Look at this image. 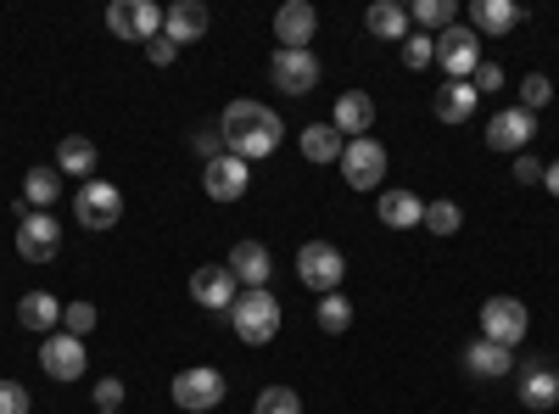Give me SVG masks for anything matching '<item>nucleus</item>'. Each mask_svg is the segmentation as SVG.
Instances as JSON below:
<instances>
[{
	"label": "nucleus",
	"mask_w": 559,
	"mask_h": 414,
	"mask_svg": "<svg viewBox=\"0 0 559 414\" xmlns=\"http://www.w3.org/2000/svg\"><path fill=\"white\" fill-rule=\"evenodd\" d=\"M376 213H381L386 229H414V224H426V202H419L414 191H381Z\"/></svg>",
	"instance_id": "obj_24"
},
{
	"label": "nucleus",
	"mask_w": 559,
	"mask_h": 414,
	"mask_svg": "<svg viewBox=\"0 0 559 414\" xmlns=\"http://www.w3.org/2000/svg\"><path fill=\"white\" fill-rule=\"evenodd\" d=\"M521 23H526L521 0H476V7H471V28L476 34H509V28H521Z\"/></svg>",
	"instance_id": "obj_23"
},
{
	"label": "nucleus",
	"mask_w": 559,
	"mask_h": 414,
	"mask_svg": "<svg viewBox=\"0 0 559 414\" xmlns=\"http://www.w3.org/2000/svg\"><path fill=\"white\" fill-rule=\"evenodd\" d=\"M39 370L51 376V381H79V376H84V342L68 336V331L45 336V347H39Z\"/></svg>",
	"instance_id": "obj_16"
},
{
	"label": "nucleus",
	"mask_w": 559,
	"mask_h": 414,
	"mask_svg": "<svg viewBox=\"0 0 559 414\" xmlns=\"http://www.w3.org/2000/svg\"><path fill=\"white\" fill-rule=\"evenodd\" d=\"M431 62H437V39L419 34V28H408V39H403V68L419 73V68H431Z\"/></svg>",
	"instance_id": "obj_33"
},
{
	"label": "nucleus",
	"mask_w": 559,
	"mask_h": 414,
	"mask_svg": "<svg viewBox=\"0 0 559 414\" xmlns=\"http://www.w3.org/2000/svg\"><path fill=\"white\" fill-rule=\"evenodd\" d=\"M515 186H543V163H537L532 152L515 157Z\"/></svg>",
	"instance_id": "obj_41"
},
{
	"label": "nucleus",
	"mask_w": 559,
	"mask_h": 414,
	"mask_svg": "<svg viewBox=\"0 0 559 414\" xmlns=\"http://www.w3.org/2000/svg\"><path fill=\"white\" fill-rule=\"evenodd\" d=\"M252 414H302V398L292 387H263L258 403H252Z\"/></svg>",
	"instance_id": "obj_34"
},
{
	"label": "nucleus",
	"mask_w": 559,
	"mask_h": 414,
	"mask_svg": "<svg viewBox=\"0 0 559 414\" xmlns=\"http://www.w3.org/2000/svg\"><path fill=\"white\" fill-rule=\"evenodd\" d=\"M515 387H521V403L537 409V414L559 403V370H554L548 358H521L515 364Z\"/></svg>",
	"instance_id": "obj_11"
},
{
	"label": "nucleus",
	"mask_w": 559,
	"mask_h": 414,
	"mask_svg": "<svg viewBox=\"0 0 559 414\" xmlns=\"http://www.w3.org/2000/svg\"><path fill=\"white\" fill-rule=\"evenodd\" d=\"M331 123H336L342 141H364V134L376 129V102H369V90H342Z\"/></svg>",
	"instance_id": "obj_17"
},
{
	"label": "nucleus",
	"mask_w": 559,
	"mask_h": 414,
	"mask_svg": "<svg viewBox=\"0 0 559 414\" xmlns=\"http://www.w3.org/2000/svg\"><path fill=\"white\" fill-rule=\"evenodd\" d=\"M419 28H437V34H448L453 23H459V7L453 0H414V12H408Z\"/></svg>",
	"instance_id": "obj_30"
},
{
	"label": "nucleus",
	"mask_w": 559,
	"mask_h": 414,
	"mask_svg": "<svg viewBox=\"0 0 559 414\" xmlns=\"http://www.w3.org/2000/svg\"><path fill=\"white\" fill-rule=\"evenodd\" d=\"M532 331V314L521 297H487L481 303V336L498 347H521V336Z\"/></svg>",
	"instance_id": "obj_8"
},
{
	"label": "nucleus",
	"mask_w": 559,
	"mask_h": 414,
	"mask_svg": "<svg viewBox=\"0 0 559 414\" xmlns=\"http://www.w3.org/2000/svg\"><path fill=\"white\" fill-rule=\"evenodd\" d=\"M313 28H319V12L308 7V0H286V7L274 12V39H280V51H308V45H313Z\"/></svg>",
	"instance_id": "obj_15"
},
{
	"label": "nucleus",
	"mask_w": 559,
	"mask_h": 414,
	"mask_svg": "<svg viewBox=\"0 0 559 414\" xmlns=\"http://www.w3.org/2000/svg\"><path fill=\"white\" fill-rule=\"evenodd\" d=\"M476 107H481V96H476L471 79H448V84L437 90V102H431V113H437L442 123H471Z\"/></svg>",
	"instance_id": "obj_21"
},
{
	"label": "nucleus",
	"mask_w": 559,
	"mask_h": 414,
	"mask_svg": "<svg viewBox=\"0 0 559 414\" xmlns=\"http://www.w3.org/2000/svg\"><path fill=\"white\" fill-rule=\"evenodd\" d=\"M96 414H123V409H96Z\"/></svg>",
	"instance_id": "obj_44"
},
{
	"label": "nucleus",
	"mask_w": 559,
	"mask_h": 414,
	"mask_svg": "<svg viewBox=\"0 0 559 414\" xmlns=\"http://www.w3.org/2000/svg\"><path fill=\"white\" fill-rule=\"evenodd\" d=\"M62 308L68 303H57L51 292H23L17 297V326L34 331V336H57L62 331Z\"/></svg>",
	"instance_id": "obj_19"
},
{
	"label": "nucleus",
	"mask_w": 559,
	"mask_h": 414,
	"mask_svg": "<svg viewBox=\"0 0 559 414\" xmlns=\"http://www.w3.org/2000/svg\"><path fill=\"white\" fill-rule=\"evenodd\" d=\"M313 319H319L324 336H342V331L353 326V303H347L342 292H331V297H319V314H313Z\"/></svg>",
	"instance_id": "obj_29"
},
{
	"label": "nucleus",
	"mask_w": 559,
	"mask_h": 414,
	"mask_svg": "<svg viewBox=\"0 0 559 414\" xmlns=\"http://www.w3.org/2000/svg\"><path fill=\"white\" fill-rule=\"evenodd\" d=\"M96 403H102V409H118V403H123V381H118V376H102V381H96Z\"/></svg>",
	"instance_id": "obj_42"
},
{
	"label": "nucleus",
	"mask_w": 559,
	"mask_h": 414,
	"mask_svg": "<svg viewBox=\"0 0 559 414\" xmlns=\"http://www.w3.org/2000/svg\"><path fill=\"white\" fill-rule=\"evenodd\" d=\"M96 141H84V134H68V141L57 146V174L68 179H96Z\"/></svg>",
	"instance_id": "obj_26"
},
{
	"label": "nucleus",
	"mask_w": 559,
	"mask_h": 414,
	"mask_svg": "<svg viewBox=\"0 0 559 414\" xmlns=\"http://www.w3.org/2000/svg\"><path fill=\"white\" fill-rule=\"evenodd\" d=\"M62 252V224L51 213H34L28 202H17V258L23 263H51Z\"/></svg>",
	"instance_id": "obj_4"
},
{
	"label": "nucleus",
	"mask_w": 559,
	"mask_h": 414,
	"mask_svg": "<svg viewBox=\"0 0 559 414\" xmlns=\"http://www.w3.org/2000/svg\"><path fill=\"white\" fill-rule=\"evenodd\" d=\"M532 134H537V118L526 107H503L492 123H487V146L492 152H509V157H521L532 146Z\"/></svg>",
	"instance_id": "obj_13"
},
{
	"label": "nucleus",
	"mask_w": 559,
	"mask_h": 414,
	"mask_svg": "<svg viewBox=\"0 0 559 414\" xmlns=\"http://www.w3.org/2000/svg\"><path fill=\"white\" fill-rule=\"evenodd\" d=\"M471 84H476V96H492V90H503V68L498 62H481Z\"/></svg>",
	"instance_id": "obj_40"
},
{
	"label": "nucleus",
	"mask_w": 559,
	"mask_h": 414,
	"mask_svg": "<svg viewBox=\"0 0 559 414\" xmlns=\"http://www.w3.org/2000/svg\"><path fill=\"white\" fill-rule=\"evenodd\" d=\"M28 387L23 381H0V414H28Z\"/></svg>",
	"instance_id": "obj_38"
},
{
	"label": "nucleus",
	"mask_w": 559,
	"mask_h": 414,
	"mask_svg": "<svg viewBox=\"0 0 559 414\" xmlns=\"http://www.w3.org/2000/svg\"><path fill=\"white\" fill-rule=\"evenodd\" d=\"M229 274H236V286L247 292H263L269 274H274V258L263 241H236V252H229Z\"/></svg>",
	"instance_id": "obj_20"
},
{
	"label": "nucleus",
	"mask_w": 559,
	"mask_h": 414,
	"mask_svg": "<svg viewBox=\"0 0 559 414\" xmlns=\"http://www.w3.org/2000/svg\"><path fill=\"white\" fill-rule=\"evenodd\" d=\"M297 281H302L313 297L342 292V281H347V258H342V247H331V241H302V252H297Z\"/></svg>",
	"instance_id": "obj_3"
},
{
	"label": "nucleus",
	"mask_w": 559,
	"mask_h": 414,
	"mask_svg": "<svg viewBox=\"0 0 559 414\" xmlns=\"http://www.w3.org/2000/svg\"><path fill=\"white\" fill-rule=\"evenodd\" d=\"M548 102H554V84H548V73H526V79H521V107L537 118Z\"/></svg>",
	"instance_id": "obj_37"
},
{
	"label": "nucleus",
	"mask_w": 559,
	"mask_h": 414,
	"mask_svg": "<svg viewBox=\"0 0 559 414\" xmlns=\"http://www.w3.org/2000/svg\"><path fill=\"white\" fill-rule=\"evenodd\" d=\"M168 398H174V409H185V414H207V409H218V403H224V376L213 370V364L179 370V376H174V387H168Z\"/></svg>",
	"instance_id": "obj_7"
},
{
	"label": "nucleus",
	"mask_w": 559,
	"mask_h": 414,
	"mask_svg": "<svg viewBox=\"0 0 559 414\" xmlns=\"http://www.w3.org/2000/svg\"><path fill=\"white\" fill-rule=\"evenodd\" d=\"M543 186H548V197H559V157L543 168Z\"/></svg>",
	"instance_id": "obj_43"
},
{
	"label": "nucleus",
	"mask_w": 559,
	"mask_h": 414,
	"mask_svg": "<svg viewBox=\"0 0 559 414\" xmlns=\"http://www.w3.org/2000/svg\"><path fill=\"white\" fill-rule=\"evenodd\" d=\"M280 297L263 286V292H241L236 297V308H229V326H236V336L247 342V347H269L274 336H280Z\"/></svg>",
	"instance_id": "obj_2"
},
{
	"label": "nucleus",
	"mask_w": 559,
	"mask_h": 414,
	"mask_svg": "<svg viewBox=\"0 0 559 414\" xmlns=\"http://www.w3.org/2000/svg\"><path fill=\"white\" fill-rule=\"evenodd\" d=\"M342 179H347L353 191H381V179H386V146L376 141V134L347 141V152H342Z\"/></svg>",
	"instance_id": "obj_9"
},
{
	"label": "nucleus",
	"mask_w": 559,
	"mask_h": 414,
	"mask_svg": "<svg viewBox=\"0 0 559 414\" xmlns=\"http://www.w3.org/2000/svg\"><path fill=\"white\" fill-rule=\"evenodd\" d=\"M163 34V7H152V0H129V39H157Z\"/></svg>",
	"instance_id": "obj_31"
},
{
	"label": "nucleus",
	"mask_w": 559,
	"mask_h": 414,
	"mask_svg": "<svg viewBox=\"0 0 559 414\" xmlns=\"http://www.w3.org/2000/svg\"><path fill=\"white\" fill-rule=\"evenodd\" d=\"M73 218L84 229H112L123 218V191L112 186V179H84V186L73 191Z\"/></svg>",
	"instance_id": "obj_5"
},
{
	"label": "nucleus",
	"mask_w": 559,
	"mask_h": 414,
	"mask_svg": "<svg viewBox=\"0 0 559 414\" xmlns=\"http://www.w3.org/2000/svg\"><path fill=\"white\" fill-rule=\"evenodd\" d=\"M57 191H62V174L51 168V163H39V168H28L23 174V202L39 213V208H51L57 202Z\"/></svg>",
	"instance_id": "obj_28"
},
{
	"label": "nucleus",
	"mask_w": 559,
	"mask_h": 414,
	"mask_svg": "<svg viewBox=\"0 0 559 414\" xmlns=\"http://www.w3.org/2000/svg\"><path fill=\"white\" fill-rule=\"evenodd\" d=\"M342 152H347V141L336 134V123H308L302 129V157L308 163H342Z\"/></svg>",
	"instance_id": "obj_27"
},
{
	"label": "nucleus",
	"mask_w": 559,
	"mask_h": 414,
	"mask_svg": "<svg viewBox=\"0 0 559 414\" xmlns=\"http://www.w3.org/2000/svg\"><path fill=\"white\" fill-rule=\"evenodd\" d=\"M191 152L202 157V168H207V163H218V157L229 152V146H224V129H218V123H202V129H191Z\"/></svg>",
	"instance_id": "obj_36"
},
{
	"label": "nucleus",
	"mask_w": 559,
	"mask_h": 414,
	"mask_svg": "<svg viewBox=\"0 0 559 414\" xmlns=\"http://www.w3.org/2000/svg\"><path fill=\"white\" fill-rule=\"evenodd\" d=\"M207 7H202V0H174V7L163 12V34L174 39V45H191V39H202L207 34Z\"/></svg>",
	"instance_id": "obj_22"
},
{
	"label": "nucleus",
	"mask_w": 559,
	"mask_h": 414,
	"mask_svg": "<svg viewBox=\"0 0 559 414\" xmlns=\"http://www.w3.org/2000/svg\"><path fill=\"white\" fill-rule=\"evenodd\" d=\"M364 28L369 34H376V39H408V7H403V0H376V7H369L364 12Z\"/></svg>",
	"instance_id": "obj_25"
},
{
	"label": "nucleus",
	"mask_w": 559,
	"mask_h": 414,
	"mask_svg": "<svg viewBox=\"0 0 559 414\" xmlns=\"http://www.w3.org/2000/svg\"><path fill=\"white\" fill-rule=\"evenodd\" d=\"M174 57H179V45H174L168 34H157V39L146 45V62H152V68H174Z\"/></svg>",
	"instance_id": "obj_39"
},
{
	"label": "nucleus",
	"mask_w": 559,
	"mask_h": 414,
	"mask_svg": "<svg viewBox=\"0 0 559 414\" xmlns=\"http://www.w3.org/2000/svg\"><path fill=\"white\" fill-rule=\"evenodd\" d=\"M218 129H224V146H229V157H241V163L274 157V152H280V134H286V123H280V113H274V107L247 102V96L224 107Z\"/></svg>",
	"instance_id": "obj_1"
},
{
	"label": "nucleus",
	"mask_w": 559,
	"mask_h": 414,
	"mask_svg": "<svg viewBox=\"0 0 559 414\" xmlns=\"http://www.w3.org/2000/svg\"><path fill=\"white\" fill-rule=\"evenodd\" d=\"M481 62H487V57H481V34H476L471 23H453L448 34H437V68H442L448 79H476Z\"/></svg>",
	"instance_id": "obj_6"
},
{
	"label": "nucleus",
	"mask_w": 559,
	"mask_h": 414,
	"mask_svg": "<svg viewBox=\"0 0 559 414\" xmlns=\"http://www.w3.org/2000/svg\"><path fill=\"white\" fill-rule=\"evenodd\" d=\"M269 73H274V84L286 90V96H313L319 90V57L313 51H274Z\"/></svg>",
	"instance_id": "obj_14"
},
{
	"label": "nucleus",
	"mask_w": 559,
	"mask_h": 414,
	"mask_svg": "<svg viewBox=\"0 0 559 414\" xmlns=\"http://www.w3.org/2000/svg\"><path fill=\"white\" fill-rule=\"evenodd\" d=\"M459 224H464V208L459 202H426V229L431 236H459Z\"/></svg>",
	"instance_id": "obj_32"
},
{
	"label": "nucleus",
	"mask_w": 559,
	"mask_h": 414,
	"mask_svg": "<svg viewBox=\"0 0 559 414\" xmlns=\"http://www.w3.org/2000/svg\"><path fill=\"white\" fill-rule=\"evenodd\" d=\"M96 326H102L96 303H68V308H62V331H68V336H79V342H84Z\"/></svg>",
	"instance_id": "obj_35"
},
{
	"label": "nucleus",
	"mask_w": 559,
	"mask_h": 414,
	"mask_svg": "<svg viewBox=\"0 0 559 414\" xmlns=\"http://www.w3.org/2000/svg\"><path fill=\"white\" fill-rule=\"evenodd\" d=\"M191 297L202 303V308H213V314H229L236 308V274H229V263H202V269H191Z\"/></svg>",
	"instance_id": "obj_12"
},
{
	"label": "nucleus",
	"mask_w": 559,
	"mask_h": 414,
	"mask_svg": "<svg viewBox=\"0 0 559 414\" xmlns=\"http://www.w3.org/2000/svg\"><path fill=\"white\" fill-rule=\"evenodd\" d=\"M202 191L213 197V202H241L247 191H252V163H241V157H218V163H207L202 168Z\"/></svg>",
	"instance_id": "obj_10"
},
{
	"label": "nucleus",
	"mask_w": 559,
	"mask_h": 414,
	"mask_svg": "<svg viewBox=\"0 0 559 414\" xmlns=\"http://www.w3.org/2000/svg\"><path fill=\"white\" fill-rule=\"evenodd\" d=\"M459 364H464V370H471L476 381H498V376H509V370H515V347H498V342L476 336L471 347L459 353Z\"/></svg>",
	"instance_id": "obj_18"
}]
</instances>
